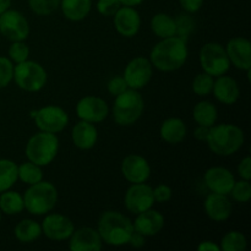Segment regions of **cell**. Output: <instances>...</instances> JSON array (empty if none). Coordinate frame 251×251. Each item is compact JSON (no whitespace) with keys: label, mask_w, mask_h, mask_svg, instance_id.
<instances>
[{"label":"cell","mask_w":251,"mask_h":251,"mask_svg":"<svg viewBox=\"0 0 251 251\" xmlns=\"http://www.w3.org/2000/svg\"><path fill=\"white\" fill-rule=\"evenodd\" d=\"M189 56L188 42L173 36L163 38L153 46L150 53L152 66L163 73L176 71L185 65Z\"/></svg>","instance_id":"obj_1"},{"label":"cell","mask_w":251,"mask_h":251,"mask_svg":"<svg viewBox=\"0 0 251 251\" xmlns=\"http://www.w3.org/2000/svg\"><path fill=\"white\" fill-rule=\"evenodd\" d=\"M97 230L104 244L110 247H123L129 243L134 233V225L131 220L122 212L109 210L100 215Z\"/></svg>","instance_id":"obj_2"},{"label":"cell","mask_w":251,"mask_h":251,"mask_svg":"<svg viewBox=\"0 0 251 251\" xmlns=\"http://www.w3.org/2000/svg\"><path fill=\"white\" fill-rule=\"evenodd\" d=\"M244 141L245 134L242 127L235 124L222 123L210 127L206 144L212 153L221 157H229L242 149Z\"/></svg>","instance_id":"obj_3"},{"label":"cell","mask_w":251,"mask_h":251,"mask_svg":"<svg viewBox=\"0 0 251 251\" xmlns=\"http://www.w3.org/2000/svg\"><path fill=\"white\" fill-rule=\"evenodd\" d=\"M25 210L33 216H44L51 212L58 202V189L53 183L41 180L28 185L24 195Z\"/></svg>","instance_id":"obj_4"},{"label":"cell","mask_w":251,"mask_h":251,"mask_svg":"<svg viewBox=\"0 0 251 251\" xmlns=\"http://www.w3.org/2000/svg\"><path fill=\"white\" fill-rule=\"evenodd\" d=\"M144 109V97L140 91L127 88L123 93L115 96L112 108L113 119L119 126H130L141 118Z\"/></svg>","instance_id":"obj_5"},{"label":"cell","mask_w":251,"mask_h":251,"mask_svg":"<svg viewBox=\"0 0 251 251\" xmlns=\"http://www.w3.org/2000/svg\"><path fill=\"white\" fill-rule=\"evenodd\" d=\"M59 152V139L56 134L38 131L32 135L25 147L27 161L41 167L49 166Z\"/></svg>","instance_id":"obj_6"},{"label":"cell","mask_w":251,"mask_h":251,"mask_svg":"<svg viewBox=\"0 0 251 251\" xmlns=\"http://www.w3.org/2000/svg\"><path fill=\"white\" fill-rule=\"evenodd\" d=\"M12 81L26 92H38L43 90L48 81V74L43 65L33 60L22 61L14 65Z\"/></svg>","instance_id":"obj_7"},{"label":"cell","mask_w":251,"mask_h":251,"mask_svg":"<svg viewBox=\"0 0 251 251\" xmlns=\"http://www.w3.org/2000/svg\"><path fill=\"white\" fill-rule=\"evenodd\" d=\"M199 61L203 73L212 77L225 75L230 69L226 48L218 42H207L203 44L199 53Z\"/></svg>","instance_id":"obj_8"},{"label":"cell","mask_w":251,"mask_h":251,"mask_svg":"<svg viewBox=\"0 0 251 251\" xmlns=\"http://www.w3.org/2000/svg\"><path fill=\"white\" fill-rule=\"evenodd\" d=\"M32 118L34 119L36 126L39 131L59 134L63 131L69 124L68 112L59 105L48 104L32 113Z\"/></svg>","instance_id":"obj_9"},{"label":"cell","mask_w":251,"mask_h":251,"mask_svg":"<svg viewBox=\"0 0 251 251\" xmlns=\"http://www.w3.org/2000/svg\"><path fill=\"white\" fill-rule=\"evenodd\" d=\"M0 34L7 41H26L29 36V24L22 12L9 9L0 15Z\"/></svg>","instance_id":"obj_10"},{"label":"cell","mask_w":251,"mask_h":251,"mask_svg":"<svg viewBox=\"0 0 251 251\" xmlns=\"http://www.w3.org/2000/svg\"><path fill=\"white\" fill-rule=\"evenodd\" d=\"M152 76H153V66L150 59L144 56H136L131 59L126 64L123 74L127 87L137 91L146 87L151 82Z\"/></svg>","instance_id":"obj_11"},{"label":"cell","mask_w":251,"mask_h":251,"mask_svg":"<svg viewBox=\"0 0 251 251\" xmlns=\"http://www.w3.org/2000/svg\"><path fill=\"white\" fill-rule=\"evenodd\" d=\"M153 188L146 183L131 184L124 196V205L132 215H139L154 205Z\"/></svg>","instance_id":"obj_12"},{"label":"cell","mask_w":251,"mask_h":251,"mask_svg":"<svg viewBox=\"0 0 251 251\" xmlns=\"http://www.w3.org/2000/svg\"><path fill=\"white\" fill-rule=\"evenodd\" d=\"M41 223L42 234L54 242H64L71 237L75 230L74 222L61 213H47Z\"/></svg>","instance_id":"obj_13"},{"label":"cell","mask_w":251,"mask_h":251,"mask_svg":"<svg viewBox=\"0 0 251 251\" xmlns=\"http://www.w3.org/2000/svg\"><path fill=\"white\" fill-rule=\"evenodd\" d=\"M76 115L80 120L98 124L107 119L109 107L103 98L97 96H85L76 104Z\"/></svg>","instance_id":"obj_14"},{"label":"cell","mask_w":251,"mask_h":251,"mask_svg":"<svg viewBox=\"0 0 251 251\" xmlns=\"http://www.w3.org/2000/svg\"><path fill=\"white\" fill-rule=\"evenodd\" d=\"M123 176L129 183H146L151 176V166L141 154L132 153L125 157L120 166Z\"/></svg>","instance_id":"obj_15"},{"label":"cell","mask_w":251,"mask_h":251,"mask_svg":"<svg viewBox=\"0 0 251 251\" xmlns=\"http://www.w3.org/2000/svg\"><path fill=\"white\" fill-rule=\"evenodd\" d=\"M226 48L230 65L243 71H251V43L244 37L229 39Z\"/></svg>","instance_id":"obj_16"},{"label":"cell","mask_w":251,"mask_h":251,"mask_svg":"<svg viewBox=\"0 0 251 251\" xmlns=\"http://www.w3.org/2000/svg\"><path fill=\"white\" fill-rule=\"evenodd\" d=\"M113 21H114L115 31L125 38L135 37L141 28V16L139 11L132 6L122 5L113 16Z\"/></svg>","instance_id":"obj_17"},{"label":"cell","mask_w":251,"mask_h":251,"mask_svg":"<svg viewBox=\"0 0 251 251\" xmlns=\"http://www.w3.org/2000/svg\"><path fill=\"white\" fill-rule=\"evenodd\" d=\"M203 181L211 193L223 194L229 195L233 185L235 183V178L229 169L225 167H211L205 172Z\"/></svg>","instance_id":"obj_18"},{"label":"cell","mask_w":251,"mask_h":251,"mask_svg":"<svg viewBox=\"0 0 251 251\" xmlns=\"http://www.w3.org/2000/svg\"><path fill=\"white\" fill-rule=\"evenodd\" d=\"M68 240L69 249L71 251H100L103 248L100 233L92 227L75 229Z\"/></svg>","instance_id":"obj_19"},{"label":"cell","mask_w":251,"mask_h":251,"mask_svg":"<svg viewBox=\"0 0 251 251\" xmlns=\"http://www.w3.org/2000/svg\"><path fill=\"white\" fill-rule=\"evenodd\" d=\"M203 210L210 220L225 222L232 216L233 205L228 195L210 193L203 201Z\"/></svg>","instance_id":"obj_20"},{"label":"cell","mask_w":251,"mask_h":251,"mask_svg":"<svg viewBox=\"0 0 251 251\" xmlns=\"http://www.w3.org/2000/svg\"><path fill=\"white\" fill-rule=\"evenodd\" d=\"M164 216L159 211L153 210V207L150 210L136 215V218L132 222L135 232L140 233L144 237H154L159 234L164 228Z\"/></svg>","instance_id":"obj_21"},{"label":"cell","mask_w":251,"mask_h":251,"mask_svg":"<svg viewBox=\"0 0 251 251\" xmlns=\"http://www.w3.org/2000/svg\"><path fill=\"white\" fill-rule=\"evenodd\" d=\"M212 93L216 100L225 105H233L240 97V87L237 80L227 74L216 77L213 82Z\"/></svg>","instance_id":"obj_22"},{"label":"cell","mask_w":251,"mask_h":251,"mask_svg":"<svg viewBox=\"0 0 251 251\" xmlns=\"http://www.w3.org/2000/svg\"><path fill=\"white\" fill-rule=\"evenodd\" d=\"M71 140H73V144L78 150L88 151V150L93 149L97 144V127L92 123L80 120V122L74 125L73 130H71Z\"/></svg>","instance_id":"obj_23"},{"label":"cell","mask_w":251,"mask_h":251,"mask_svg":"<svg viewBox=\"0 0 251 251\" xmlns=\"http://www.w3.org/2000/svg\"><path fill=\"white\" fill-rule=\"evenodd\" d=\"M188 127L185 122L180 118H167L159 127V136L169 145H178L185 140Z\"/></svg>","instance_id":"obj_24"},{"label":"cell","mask_w":251,"mask_h":251,"mask_svg":"<svg viewBox=\"0 0 251 251\" xmlns=\"http://www.w3.org/2000/svg\"><path fill=\"white\" fill-rule=\"evenodd\" d=\"M59 9L69 21L80 22L90 15L92 0H60Z\"/></svg>","instance_id":"obj_25"},{"label":"cell","mask_w":251,"mask_h":251,"mask_svg":"<svg viewBox=\"0 0 251 251\" xmlns=\"http://www.w3.org/2000/svg\"><path fill=\"white\" fill-rule=\"evenodd\" d=\"M150 26H151L152 32L159 39L173 37L176 33V19L169 14H166V12H158V14L153 15Z\"/></svg>","instance_id":"obj_26"},{"label":"cell","mask_w":251,"mask_h":251,"mask_svg":"<svg viewBox=\"0 0 251 251\" xmlns=\"http://www.w3.org/2000/svg\"><path fill=\"white\" fill-rule=\"evenodd\" d=\"M193 118L198 125L211 127L217 123L218 110L210 100H200L193 108Z\"/></svg>","instance_id":"obj_27"},{"label":"cell","mask_w":251,"mask_h":251,"mask_svg":"<svg viewBox=\"0 0 251 251\" xmlns=\"http://www.w3.org/2000/svg\"><path fill=\"white\" fill-rule=\"evenodd\" d=\"M14 234L20 243H33L42 235V227L38 222L31 218L20 221L14 229Z\"/></svg>","instance_id":"obj_28"},{"label":"cell","mask_w":251,"mask_h":251,"mask_svg":"<svg viewBox=\"0 0 251 251\" xmlns=\"http://www.w3.org/2000/svg\"><path fill=\"white\" fill-rule=\"evenodd\" d=\"M25 210L24 196L17 191L9 190L0 193V211L6 216H15Z\"/></svg>","instance_id":"obj_29"},{"label":"cell","mask_w":251,"mask_h":251,"mask_svg":"<svg viewBox=\"0 0 251 251\" xmlns=\"http://www.w3.org/2000/svg\"><path fill=\"white\" fill-rule=\"evenodd\" d=\"M17 180V164L11 159H0V193L11 189Z\"/></svg>","instance_id":"obj_30"},{"label":"cell","mask_w":251,"mask_h":251,"mask_svg":"<svg viewBox=\"0 0 251 251\" xmlns=\"http://www.w3.org/2000/svg\"><path fill=\"white\" fill-rule=\"evenodd\" d=\"M17 176H19V180H21L26 185H33L43 180L42 167L32 163L31 161H26L17 166Z\"/></svg>","instance_id":"obj_31"},{"label":"cell","mask_w":251,"mask_h":251,"mask_svg":"<svg viewBox=\"0 0 251 251\" xmlns=\"http://www.w3.org/2000/svg\"><path fill=\"white\" fill-rule=\"evenodd\" d=\"M248 247L247 237L239 230H229L223 235L220 248L223 251H245Z\"/></svg>","instance_id":"obj_32"},{"label":"cell","mask_w":251,"mask_h":251,"mask_svg":"<svg viewBox=\"0 0 251 251\" xmlns=\"http://www.w3.org/2000/svg\"><path fill=\"white\" fill-rule=\"evenodd\" d=\"M213 82H215V77L202 71L194 77L191 88H193V92L199 97H207L212 93Z\"/></svg>","instance_id":"obj_33"},{"label":"cell","mask_w":251,"mask_h":251,"mask_svg":"<svg viewBox=\"0 0 251 251\" xmlns=\"http://www.w3.org/2000/svg\"><path fill=\"white\" fill-rule=\"evenodd\" d=\"M174 19H176V36L181 38L183 41L188 42V38L190 37L191 32H194V28H195V20L193 19L191 14H188V12L178 15Z\"/></svg>","instance_id":"obj_34"},{"label":"cell","mask_w":251,"mask_h":251,"mask_svg":"<svg viewBox=\"0 0 251 251\" xmlns=\"http://www.w3.org/2000/svg\"><path fill=\"white\" fill-rule=\"evenodd\" d=\"M28 6L38 16H49L60 6V0H28Z\"/></svg>","instance_id":"obj_35"},{"label":"cell","mask_w":251,"mask_h":251,"mask_svg":"<svg viewBox=\"0 0 251 251\" xmlns=\"http://www.w3.org/2000/svg\"><path fill=\"white\" fill-rule=\"evenodd\" d=\"M229 195L234 201L239 203H247L249 202L251 199V184L250 180H245V179H240V180H235L234 185H233L232 190H230Z\"/></svg>","instance_id":"obj_36"},{"label":"cell","mask_w":251,"mask_h":251,"mask_svg":"<svg viewBox=\"0 0 251 251\" xmlns=\"http://www.w3.org/2000/svg\"><path fill=\"white\" fill-rule=\"evenodd\" d=\"M10 60L15 64L22 63L29 58V47L25 41H15L11 42L7 50Z\"/></svg>","instance_id":"obj_37"},{"label":"cell","mask_w":251,"mask_h":251,"mask_svg":"<svg viewBox=\"0 0 251 251\" xmlns=\"http://www.w3.org/2000/svg\"><path fill=\"white\" fill-rule=\"evenodd\" d=\"M14 77V63L6 56H0V90L7 87Z\"/></svg>","instance_id":"obj_38"},{"label":"cell","mask_w":251,"mask_h":251,"mask_svg":"<svg viewBox=\"0 0 251 251\" xmlns=\"http://www.w3.org/2000/svg\"><path fill=\"white\" fill-rule=\"evenodd\" d=\"M120 6H122L120 0H97V4H96L98 14L105 17L114 16V14L120 9Z\"/></svg>","instance_id":"obj_39"},{"label":"cell","mask_w":251,"mask_h":251,"mask_svg":"<svg viewBox=\"0 0 251 251\" xmlns=\"http://www.w3.org/2000/svg\"><path fill=\"white\" fill-rule=\"evenodd\" d=\"M172 196H173V190L167 184H159L153 189L154 202L166 203L171 200Z\"/></svg>","instance_id":"obj_40"},{"label":"cell","mask_w":251,"mask_h":251,"mask_svg":"<svg viewBox=\"0 0 251 251\" xmlns=\"http://www.w3.org/2000/svg\"><path fill=\"white\" fill-rule=\"evenodd\" d=\"M127 85L125 82L124 77L123 76H114V77L110 78L107 83V90L108 92L110 93L112 96H118L120 93H123L124 91L127 90Z\"/></svg>","instance_id":"obj_41"},{"label":"cell","mask_w":251,"mask_h":251,"mask_svg":"<svg viewBox=\"0 0 251 251\" xmlns=\"http://www.w3.org/2000/svg\"><path fill=\"white\" fill-rule=\"evenodd\" d=\"M178 1L181 9L184 10V12L193 15L200 11L205 0H178Z\"/></svg>","instance_id":"obj_42"},{"label":"cell","mask_w":251,"mask_h":251,"mask_svg":"<svg viewBox=\"0 0 251 251\" xmlns=\"http://www.w3.org/2000/svg\"><path fill=\"white\" fill-rule=\"evenodd\" d=\"M238 176L240 179L250 180L251 179V158L250 156H245L238 164Z\"/></svg>","instance_id":"obj_43"},{"label":"cell","mask_w":251,"mask_h":251,"mask_svg":"<svg viewBox=\"0 0 251 251\" xmlns=\"http://www.w3.org/2000/svg\"><path fill=\"white\" fill-rule=\"evenodd\" d=\"M145 242H146V237H144L142 234H140V233L135 232V230H134V233L131 234V238H130L127 245H130V247L139 249V248L144 247Z\"/></svg>","instance_id":"obj_44"},{"label":"cell","mask_w":251,"mask_h":251,"mask_svg":"<svg viewBox=\"0 0 251 251\" xmlns=\"http://www.w3.org/2000/svg\"><path fill=\"white\" fill-rule=\"evenodd\" d=\"M208 134H210V127L202 126V125H198L194 130V137H195L198 141H207Z\"/></svg>","instance_id":"obj_45"},{"label":"cell","mask_w":251,"mask_h":251,"mask_svg":"<svg viewBox=\"0 0 251 251\" xmlns=\"http://www.w3.org/2000/svg\"><path fill=\"white\" fill-rule=\"evenodd\" d=\"M198 251H221L220 245L211 240H202L198 245Z\"/></svg>","instance_id":"obj_46"},{"label":"cell","mask_w":251,"mask_h":251,"mask_svg":"<svg viewBox=\"0 0 251 251\" xmlns=\"http://www.w3.org/2000/svg\"><path fill=\"white\" fill-rule=\"evenodd\" d=\"M122 5L124 6H132V7H136L139 5H141L144 2V0H120Z\"/></svg>","instance_id":"obj_47"},{"label":"cell","mask_w":251,"mask_h":251,"mask_svg":"<svg viewBox=\"0 0 251 251\" xmlns=\"http://www.w3.org/2000/svg\"><path fill=\"white\" fill-rule=\"evenodd\" d=\"M12 0H0V15L11 7Z\"/></svg>","instance_id":"obj_48"},{"label":"cell","mask_w":251,"mask_h":251,"mask_svg":"<svg viewBox=\"0 0 251 251\" xmlns=\"http://www.w3.org/2000/svg\"><path fill=\"white\" fill-rule=\"evenodd\" d=\"M1 217H2V212L0 211V222H1Z\"/></svg>","instance_id":"obj_49"}]
</instances>
